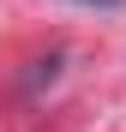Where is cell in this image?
Instances as JSON below:
<instances>
[{"label": "cell", "instance_id": "obj_1", "mask_svg": "<svg viewBox=\"0 0 126 132\" xmlns=\"http://www.w3.org/2000/svg\"><path fill=\"white\" fill-rule=\"evenodd\" d=\"M78 6H120V0H78Z\"/></svg>", "mask_w": 126, "mask_h": 132}]
</instances>
